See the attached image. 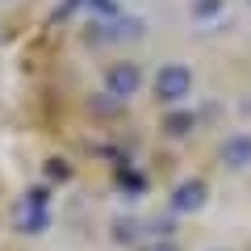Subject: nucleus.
<instances>
[{"label": "nucleus", "instance_id": "nucleus-6", "mask_svg": "<svg viewBox=\"0 0 251 251\" xmlns=\"http://www.w3.org/2000/svg\"><path fill=\"white\" fill-rule=\"evenodd\" d=\"M226 9V0H188V13L197 21H209V17H218V13Z\"/></svg>", "mask_w": 251, "mask_h": 251}, {"label": "nucleus", "instance_id": "nucleus-1", "mask_svg": "<svg viewBox=\"0 0 251 251\" xmlns=\"http://www.w3.org/2000/svg\"><path fill=\"white\" fill-rule=\"evenodd\" d=\"M188 92H193V72H188L184 63H163L159 72H155V97L163 105H180Z\"/></svg>", "mask_w": 251, "mask_h": 251}, {"label": "nucleus", "instance_id": "nucleus-4", "mask_svg": "<svg viewBox=\"0 0 251 251\" xmlns=\"http://www.w3.org/2000/svg\"><path fill=\"white\" fill-rule=\"evenodd\" d=\"M218 155H222L226 168L247 172V168H251V134H230L222 147H218Z\"/></svg>", "mask_w": 251, "mask_h": 251}, {"label": "nucleus", "instance_id": "nucleus-5", "mask_svg": "<svg viewBox=\"0 0 251 251\" xmlns=\"http://www.w3.org/2000/svg\"><path fill=\"white\" fill-rule=\"evenodd\" d=\"M201 205H205V180H184V184H176V193H172V209L176 214H193Z\"/></svg>", "mask_w": 251, "mask_h": 251}, {"label": "nucleus", "instance_id": "nucleus-7", "mask_svg": "<svg viewBox=\"0 0 251 251\" xmlns=\"http://www.w3.org/2000/svg\"><path fill=\"white\" fill-rule=\"evenodd\" d=\"M193 126H197V117H193V113H172L168 122H163V130H168L172 138H184L188 130H193Z\"/></svg>", "mask_w": 251, "mask_h": 251}, {"label": "nucleus", "instance_id": "nucleus-10", "mask_svg": "<svg viewBox=\"0 0 251 251\" xmlns=\"http://www.w3.org/2000/svg\"><path fill=\"white\" fill-rule=\"evenodd\" d=\"M143 251H180V247H176V243H168V239H163V243H151V247H143Z\"/></svg>", "mask_w": 251, "mask_h": 251}, {"label": "nucleus", "instance_id": "nucleus-8", "mask_svg": "<svg viewBox=\"0 0 251 251\" xmlns=\"http://www.w3.org/2000/svg\"><path fill=\"white\" fill-rule=\"evenodd\" d=\"M84 9L100 13V21H109V17H117V0H84Z\"/></svg>", "mask_w": 251, "mask_h": 251}, {"label": "nucleus", "instance_id": "nucleus-3", "mask_svg": "<svg viewBox=\"0 0 251 251\" xmlns=\"http://www.w3.org/2000/svg\"><path fill=\"white\" fill-rule=\"evenodd\" d=\"M126 38H143V21L138 17H109L88 25V42H126Z\"/></svg>", "mask_w": 251, "mask_h": 251}, {"label": "nucleus", "instance_id": "nucleus-9", "mask_svg": "<svg viewBox=\"0 0 251 251\" xmlns=\"http://www.w3.org/2000/svg\"><path fill=\"white\" fill-rule=\"evenodd\" d=\"M50 176H59V180H67V168H63V159H50Z\"/></svg>", "mask_w": 251, "mask_h": 251}, {"label": "nucleus", "instance_id": "nucleus-11", "mask_svg": "<svg viewBox=\"0 0 251 251\" xmlns=\"http://www.w3.org/2000/svg\"><path fill=\"white\" fill-rule=\"evenodd\" d=\"M247 4H251V0H247Z\"/></svg>", "mask_w": 251, "mask_h": 251}, {"label": "nucleus", "instance_id": "nucleus-2", "mask_svg": "<svg viewBox=\"0 0 251 251\" xmlns=\"http://www.w3.org/2000/svg\"><path fill=\"white\" fill-rule=\"evenodd\" d=\"M138 88H143L138 63H109V67H105V92L113 100H130Z\"/></svg>", "mask_w": 251, "mask_h": 251}]
</instances>
